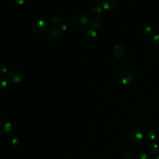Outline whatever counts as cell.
I'll use <instances>...</instances> for the list:
<instances>
[{
    "mask_svg": "<svg viewBox=\"0 0 159 159\" xmlns=\"http://www.w3.org/2000/svg\"><path fill=\"white\" fill-rule=\"evenodd\" d=\"M24 74L20 71L14 70L11 71L8 74V78L10 81L14 83H19L24 80Z\"/></svg>",
    "mask_w": 159,
    "mask_h": 159,
    "instance_id": "5b68a950",
    "label": "cell"
},
{
    "mask_svg": "<svg viewBox=\"0 0 159 159\" xmlns=\"http://www.w3.org/2000/svg\"><path fill=\"white\" fill-rule=\"evenodd\" d=\"M134 79V73L129 69L123 70L119 75V81L124 85L130 84Z\"/></svg>",
    "mask_w": 159,
    "mask_h": 159,
    "instance_id": "277c9868",
    "label": "cell"
},
{
    "mask_svg": "<svg viewBox=\"0 0 159 159\" xmlns=\"http://www.w3.org/2000/svg\"><path fill=\"white\" fill-rule=\"evenodd\" d=\"M69 25L76 30L84 29L89 24V20L85 15L77 13L73 15L69 19Z\"/></svg>",
    "mask_w": 159,
    "mask_h": 159,
    "instance_id": "6da1fadb",
    "label": "cell"
},
{
    "mask_svg": "<svg viewBox=\"0 0 159 159\" xmlns=\"http://www.w3.org/2000/svg\"><path fill=\"white\" fill-rule=\"evenodd\" d=\"M91 25L93 28H95V29H97V28H99L101 25L100 23L99 22H97V21H94L92 22L91 24Z\"/></svg>",
    "mask_w": 159,
    "mask_h": 159,
    "instance_id": "cb8c5ba5",
    "label": "cell"
},
{
    "mask_svg": "<svg viewBox=\"0 0 159 159\" xmlns=\"http://www.w3.org/2000/svg\"><path fill=\"white\" fill-rule=\"evenodd\" d=\"M8 85V80L6 77H0V90L5 89Z\"/></svg>",
    "mask_w": 159,
    "mask_h": 159,
    "instance_id": "e0dca14e",
    "label": "cell"
},
{
    "mask_svg": "<svg viewBox=\"0 0 159 159\" xmlns=\"http://www.w3.org/2000/svg\"><path fill=\"white\" fill-rule=\"evenodd\" d=\"M98 34L95 29L89 28L84 30L83 33V38L87 42H93L97 37Z\"/></svg>",
    "mask_w": 159,
    "mask_h": 159,
    "instance_id": "ba28073f",
    "label": "cell"
},
{
    "mask_svg": "<svg viewBox=\"0 0 159 159\" xmlns=\"http://www.w3.org/2000/svg\"><path fill=\"white\" fill-rule=\"evenodd\" d=\"M122 159H136V158L132 153L125 152L122 155Z\"/></svg>",
    "mask_w": 159,
    "mask_h": 159,
    "instance_id": "d6986e66",
    "label": "cell"
},
{
    "mask_svg": "<svg viewBox=\"0 0 159 159\" xmlns=\"http://www.w3.org/2000/svg\"><path fill=\"white\" fill-rule=\"evenodd\" d=\"M148 149L150 153L157 154L159 151V146L156 142H152L148 144Z\"/></svg>",
    "mask_w": 159,
    "mask_h": 159,
    "instance_id": "5bb4252c",
    "label": "cell"
},
{
    "mask_svg": "<svg viewBox=\"0 0 159 159\" xmlns=\"http://www.w3.org/2000/svg\"><path fill=\"white\" fill-rule=\"evenodd\" d=\"M113 53L115 57L119 58H120L124 53V48L120 44H116L114 46Z\"/></svg>",
    "mask_w": 159,
    "mask_h": 159,
    "instance_id": "4fadbf2b",
    "label": "cell"
},
{
    "mask_svg": "<svg viewBox=\"0 0 159 159\" xmlns=\"http://www.w3.org/2000/svg\"><path fill=\"white\" fill-rule=\"evenodd\" d=\"M132 1H134V0H132Z\"/></svg>",
    "mask_w": 159,
    "mask_h": 159,
    "instance_id": "484cf974",
    "label": "cell"
},
{
    "mask_svg": "<svg viewBox=\"0 0 159 159\" xmlns=\"http://www.w3.org/2000/svg\"><path fill=\"white\" fill-rule=\"evenodd\" d=\"M102 7L108 12L114 11L118 6V4L116 0H104L101 2Z\"/></svg>",
    "mask_w": 159,
    "mask_h": 159,
    "instance_id": "52a82bcc",
    "label": "cell"
},
{
    "mask_svg": "<svg viewBox=\"0 0 159 159\" xmlns=\"http://www.w3.org/2000/svg\"><path fill=\"white\" fill-rule=\"evenodd\" d=\"M150 43L155 48L159 49V34H155L151 37Z\"/></svg>",
    "mask_w": 159,
    "mask_h": 159,
    "instance_id": "2e32d148",
    "label": "cell"
},
{
    "mask_svg": "<svg viewBox=\"0 0 159 159\" xmlns=\"http://www.w3.org/2000/svg\"><path fill=\"white\" fill-rule=\"evenodd\" d=\"M27 0H13L14 2L18 5V6H21V5H23L25 3Z\"/></svg>",
    "mask_w": 159,
    "mask_h": 159,
    "instance_id": "603a6c76",
    "label": "cell"
},
{
    "mask_svg": "<svg viewBox=\"0 0 159 159\" xmlns=\"http://www.w3.org/2000/svg\"><path fill=\"white\" fill-rule=\"evenodd\" d=\"M12 129V124L10 120L6 117L0 119V133L2 134H7Z\"/></svg>",
    "mask_w": 159,
    "mask_h": 159,
    "instance_id": "8992f818",
    "label": "cell"
},
{
    "mask_svg": "<svg viewBox=\"0 0 159 159\" xmlns=\"http://www.w3.org/2000/svg\"><path fill=\"white\" fill-rule=\"evenodd\" d=\"M60 33V32L58 30V29H55V28H53L49 32V36L52 38H57L59 36Z\"/></svg>",
    "mask_w": 159,
    "mask_h": 159,
    "instance_id": "ac0fdd59",
    "label": "cell"
},
{
    "mask_svg": "<svg viewBox=\"0 0 159 159\" xmlns=\"http://www.w3.org/2000/svg\"><path fill=\"white\" fill-rule=\"evenodd\" d=\"M125 136L130 141L134 143H139L143 140L144 134L139 128L130 127L126 130Z\"/></svg>",
    "mask_w": 159,
    "mask_h": 159,
    "instance_id": "7a4b0ae2",
    "label": "cell"
},
{
    "mask_svg": "<svg viewBox=\"0 0 159 159\" xmlns=\"http://www.w3.org/2000/svg\"><path fill=\"white\" fill-rule=\"evenodd\" d=\"M141 32L143 36L148 37L153 34V29L149 25H143L141 27Z\"/></svg>",
    "mask_w": 159,
    "mask_h": 159,
    "instance_id": "7c38bea8",
    "label": "cell"
},
{
    "mask_svg": "<svg viewBox=\"0 0 159 159\" xmlns=\"http://www.w3.org/2000/svg\"><path fill=\"white\" fill-rule=\"evenodd\" d=\"M0 73L2 75H6L9 73V68L6 65H2L0 66Z\"/></svg>",
    "mask_w": 159,
    "mask_h": 159,
    "instance_id": "ffe728a7",
    "label": "cell"
},
{
    "mask_svg": "<svg viewBox=\"0 0 159 159\" xmlns=\"http://www.w3.org/2000/svg\"><path fill=\"white\" fill-rule=\"evenodd\" d=\"M0 1H1V0H0Z\"/></svg>",
    "mask_w": 159,
    "mask_h": 159,
    "instance_id": "4316f807",
    "label": "cell"
},
{
    "mask_svg": "<svg viewBox=\"0 0 159 159\" xmlns=\"http://www.w3.org/2000/svg\"><path fill=\"white\" fill-rule=\"evenodd\" d=\"M153 159H159V155H155Z\"/></svg>",
    "mask_w": 159,
    "mask_h": 159,
    "instance_id": "d4e9b609",
    "label": "cell"
},
{
    "mask_svg": "<svg viewBox=\"0 0 159 159\" xmlns=\"http://www.w3.org/2000/svg\"><path fill=\"white\" fill-rule=\"evenodd\" d=\"M147 138L151 142H155L159 139V127L154 126L147 132Z\"/></svg>",
    "mask_w": 159,
    "mask_h": 159,
    "instance_id": "9c48e42d",
    "label": "cell"
},
{
    "mask_svg": "<svg viewBox=\"0 0 159 159\" xmlns=\"http://www.w3.org/2000/svg\"><path fill=\"white\" fill-rule=\"evenodd\" d=\"M67 29H68L67 25L66 24L63 23L60 25V26L59 27V28L58 29L60 31V32H65L67 30Z\"/></svg>",
    "mask_w": 159,
    "mask_h": 159,
    "instance_id": "7402d4cb",
    "label": "cell"
},
{
    "mask_svg": "<svg viewBox=\"0 0 159 159\" xmlns=\"http://www.w3.org/2000/svg\"><path fill=\"white\" fill-rule=\"evenodd\" d=\"M91 15L93 17L97 19L100 17L102 14V10L99 6H94L91 9Z\"/></svg>",
    "mask_w": 159,
    "mask_h": 159,
    "instance_id": "8fae6325",
    "label": "cell"
},
{
    "mask_svg": "<svg viewBox=\"0 0 159 159\" xmlns=\"http://www.w3.org/2000/svg\"><path fill=\"white\" fill-rule=\"evenodd\" d=\"M7 142L8 143V145L12 148L16 147L19 143V140L17 136H16L15 134H9L7 139Z\"/></svg>",
    "mask_w": 159,
    "mask_h": 159,
    "instance_id": "30bf717a",
    "label": "cell"
},
{
    "mask_svg": "<svg viewBox=\"0 0 159 159\" xmlns=\"http://www.w3.org/2000/svg\"><path fill=\"white\" fill-rule=\"evenodd\" d=\"M61 21V19L59 17H53L50 19V22L53 25H57L59 24Z\"/></svg>",
    "mask_w": 159,
    "mask_h": 159,
    "instance_id": "44dd1931",
    "label": "cell"
},
{
    "mask_svg": "<svg viewBox=\"0 0 159 159\" xmlns=\"http://www.w3.org/2000/svg\"><path fill=\"white\" fill-rule=\"evenodd\" d=\"M136 159H152L151 154L143 151L138 152L135 155Z\"/></svg>",
    "mask_w": 159,
    "mask_h": 159,
    "instance_id": "9a60e30c",
    "label": "cell"
},
{
    "mask_svg": "<svg viewBox=\"0 0 159 159\" xmlns=\"http://www.w3.org/2000/svg\"><path fill=\"white\" fill-rule=\"evenodd\" d=\"M48 25L44 20H38L34 22L32 26V31L38 35L43 34L48 30Z\"/></svg>",
    "mask_w": 159,
    "mask_h": 159,
    "instance_id": "3957f363",
    "label": "cell"
}]
</instances>
